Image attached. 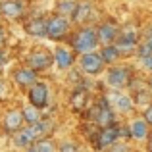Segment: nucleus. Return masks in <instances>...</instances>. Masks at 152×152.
<instances>
[{"mask_svg":"<svg viewBox=\"0 0 152 152\" xmlns=\"http://www.w3.org/2000/svg\"><path fill=\"white\" fill-rule=\"evenodd\" d=\"M87 102H89V94H87V91H85V89H75L73 94H71V98H69L71 110L81 112L83 108L87 106Z\"/></svg>","mask_w":152,"mask_h":152,"instance_id":"nucleus-19","label":"nucleus"},{"mask_svg":"<svg viewBox=\"0 0 152 152\" xmlns=\"http://www.w3.org/2000/svg\"><path fill=\"white\" fill-rule=\"evenodd\" d=\"M146 37H148V39H152V27H150L148 31H146Z\"/></svg>","mask_w":152,"mask_h":152,"instance_id":"nucleus-35","label":"nucleus"},{"mask_svg":"<svg viewBox=\"0 0 152 152\" xmlns=\"http://www.w3.org/2000/svg\"><path fill=\"white\" fill-rule=\"evenodd\" d=\"M81 67L85 73L89 75H96L102 71L104 67V60L100 54H96V52H89V54H83L81 56Z\"/></svg>","mask_w":152,"mask_h":152,"instance_id":"nucleus-7","label":"nucleus"},{"mask_svg":"<svg viewBox=\"0 0 152 152\" xmlns=\"http://www.w3.org/2000/svg\"><path fill=\"white\" fill-rule=\"evenodd\" d=\"M58 150L60 152H79V146L75 142H62Z\"/></svg>","mask_w":152,"mask_h":152,"instance_id":"nucleus-27","label":"nucleus"},{"mask_svg":"<svg viewBox=\"0 0 152 152\" xmlns=\"http://www.w3.org/2000/svg\"><path fill=\"white\" fill-rule=\"evenodd\" d=\"M150 87H152V77H150Z\"/></svg>","mask_w":152,"mask_h":152,"instance_id":"nucleus-38","label":"nucleus"},{"mask_svg":"<svg viewBox=\"0 0 152 152\" xmlns=\"http://www.w3.org/2000/svg\"><path fill=\"white\" fill-rule=\"evenodd\" d=\"M2 62H4V58H2V54H0V66H2Z\"/></svg>","mask_w":152,"mask_h":152,"instance_id":"nucleus-36","label":"nucleus"},{"mask_svg":"<svg viewBox=\"0 0 152 152\" xmlns=\"http://www.w3.org/2000/svg\"><path fill=\"white\" fill-rule=\"evenodd\" d=\"M137 54H139V58H141V60H145V58H148V56H152V52H150V48L146 46V42H145V45H139L137 46Z\"/></svg>","mask_w":152,"mask_h":152,"instance_id":"nucleus-26","label":"nucleus"},{"mask_svg":"<svg viewBox=\"0 0 152 152\" xmlns=\"http://www.w3.org/2000/svg\"><path fill=\"white\" fill-rule=\"evenodd\" d=\"M8 98V89H6V83L4 81H0V102L2 100H6Z\"/></svg>","mask_w":152,"mask_h":152,"instance_id":"nucleus-29","label":"nucleus"},{"mask_svg":"<svg viewBox=\"0 0 152 152\" xmlns=\"http://www.w3.org/2000/svg\"><path fill=\"white\" fill-rule=\"evenodd\" d=\"M2 45H4V29L0 27V46H2Z\"/></svg>","mask_w":152,"mask_h":152,"instance_id":"nucleus-32","label":"nucleus"},{"mask_svg":"<svg viewBox=\"0 0 152 152\" xmlns=\"http://www.w3.org/2000/svg\"><path fill=\"white\" fill-rule=\"evenodd\" d=\"M71 46L81 56L89 54V52H94V48L98 46L96 29H93V27H83V29H79L77 33L73 35V39H71Z\"/></svg>","mask_w":152,"mask_h":152,"instance_id":"nucleus-1","label":"nucleus"},{"mask_svg":"<svg viewBox=\"0 0 152 152\" xmlns=\"http://www.w3.org/2000/svg\"><path fill=\"white\" fill-rule=\"evenodd\" d=\"M108 100L114 102V106L118 108L119 112H123V114H129V112L133 110V100H131L127 94L115 93V94H112V96H108Z\"/></svg>","mask_w":152,"mask_h":152,"instance_id":"nucleus-18","label":"nucleus"},{"mask_svg":"<svg viewBox=\"0 0 152 152\" xmlns=\"http://www.w3.org/2000/svg\"><path fill=\"white\" fill-rule=\"evenodd\" d=\"M94 139H96V148H110V146H114L115 142H118L119 139V129L115 125L112 127H106V129H100V133L94 135Z\"/></svg>","mask_w":152,"mask_h":152,"instance_id":"nucleus-8","label":"nucleus"},{"mask_svg":"<svg viewBox=\"0 0 152 152\" xmlns=\"http://www.w3.org/2000/svg\"><path fill=\"white\" fill-rule=\"evenodd\" d=\"M142 119H145V121L148 123V125H152V104L145 110V118H142Z\"/></svg>","mask_w":152,"mask_h":152,"instance_id":"nucleus-30","label":"nucleus"},{"mask_svg":"<svg viewBox=\"0 0 152 152\" xmlns=\"http://www.w3.org/2000/svg\"><path fill=\"white\" fill-rule=\"evenodd\" d=\"M129 131H131V139L142 141V139H146V135H148V123H146L145 119H135V121L131 123Z\"/></svg>","mask_w":152,"mask_h":152,"instance_id":"nucleus-20","label":"nucleus"},{"mask_svg":"<svg viewBox=\"0 0 152 152\" xmlns=\"http://www.w3.org/2000/svg\"><path fill=\"white\" fill-rule=\"evenodd\" d=\"M114 112H112L110 104H108V98H100L98 100V106L94 108V123H96L100 129H106V127L114 125Z\"/></svg>","mask_w":152,"mask_h":152,"instance_id":"nucleus-4","label":"nucleus"},{"mask_svg":"<svg viewBox=\"0 0 152 152\" xmlns=\"http://www.w3.org/2000/svg\"><path fill=\"white\" fill-rule=\"evenodd\" d=\"M110 152H129L127 145H121V142H115L114 146H110Z\"/></svg>","mask_w":152,"mask_h":152,"instance_id":"nucleus-28","label":"nucleus"},{"mask_svg":"<svg viewBox=\"0 0 152 152\" xmlns=\"http://www.w3.org/2000/svg\"><path fill=\"white\" fill-rule=\"evenodd\" d=\"M33 131H35V135H37V139H46L52 131H54V123H52L50 119H41L37 125H33Z\"/></svg>","mask_w":152,"mask_h":152,"instance_id":"nucleus-22","label":"nucleus"},{"mask_svg":"<svg viewBox=\"0 0 152 152\" xmlns=\"http://www.w3.org/2000/svg\"><path fill=\"white\" fill-rule=\"evenodd\" d=\"M146 46H148L150 52H152V39H148V41H146Z\"/></svg>","mask_w":152,"mask_h":152,"instance_id":"nucleus-33","label":"nucleus"},{"mask_svg":"<svg viewBox=\"0 0 152 152\" xmlns=\"http://www.w3.org/2000/svg\"><path fill=\"white\" fill-rule=\"evenodd\" d=\"M115 48L123 56H129L131 52H137V37H135V33H123L121 37H118Z\"/></svg>","mask_w":152,"mask_h":152,"instance_id":"nucleus-12","label":"nucleus"},{"mask_svg":"<svg viewBox=\"0 0 152 152\" xmlns=\"http://www.w3.org/2000/svg\"><path fill=\"white\" fill-rule=\"evenodd\" d=\"M39 139H37V135H35V131H33V127H23V129H19L18 133H15V137H14V142H15V146H33L35 142H37Z\"/></svg>","mask_w":152,"mask_h":152,"instance_id":"nucleus-14","label":"nucleus"},{"mask_svg":"<svg viewBox=\"0 0 152 152\" xmlns=\"http://www.w3.org/2000/svg\"><path fill=\"white\" fill-rule=\"evenodd\" d=\"M142 64H145V67H146V69H150V71H152V56L145 58V60H142Z\"/></svg>","mask_w":152,"mask_h":152,"instance_id":"nucleus-31","label":"nucleus"},{"mask_svg":"<svg viewBox=\"0 0 152 152\" xmlns=\"http://www.w3.org/2000/svg\"><path fill=\"white\" fill-rule=\"evenodd\" d=\"M27 152H35V150H33V148H29V150H27Z\"/></svg>","mask_w":152,"mask_h":152,"instance_id":"nucleus-37","label":"nucleus"},{"mask_svg":"<svg viewBox=\"0 0 152 152\" xmlns=\"http://www.w3.org/2000/svg\"><path fill=\"white\" fill-rule=\"evenodd\" d=\"M67 31H69V21H67V18H62V15H52L46 23V35L54 41L66 37Z\"/></svg>","mask_w":152,"mask_h":152,"instance_id":"nucleus-6","label":"nucleus"},{"mask_svg":"<svg viewBox=\"0 0 152 152\" xmlns=\"http://www.w3.org/2000/svg\"><path fill=\"white\" fill-rule=\"evenodd\" d=\"M96 33H98V42H102V46H108V45H114V42L118 41L119 31L112 21H106L96 29Z\"/></svg>","mask_w":152,"mask_h":152,"instance_id":"nucleus-10","label":"nucleus"},{"mask_svg":"<svg viewBox=\"0 0 152 152\" xmlns=\"http://www.w3.org/2000/svg\"><path fill=\"white\" fill-rule=\"evenodd\" d=\"M91 18H93V6H91V2H79L75 12H73V15H71V19L75 23H85Z\"/></svg>","mask_w":152,"mask_h":152,"instance_id":"nucleus-16","label":"nucleus"},{"mask_svg":"<svg viewBox=\"0 0 152 152\" xmlns=\"http://www.w3.org/2000/svg\"><path fill=\"white\" fill-rule=\"evenodd\" d=\"M77 4H79V2H75V0H60L58 6H56L58 15H62V18H66V15H73Z\"/></svg>","mask_w":152,"mask_h":152,"instance_id":"nucleus-23","label":"nucleus"},{"mask_svg":"<svg viewBox=\"0 0 152 152\" xmlns=\"http://www.w3.org/2000/svg\"><path fill=\"white\" fill-rule=\"evenodd\" d=\"M54 62H56V66L60 67V69H67V67H71L73 66V54H71L69 50H66V48H56L54 52Z\"/></svg>","mask_w":152,"mask_h":152,"instance_id":"nucleus-17","label":"nucleus"},{"mask_svg":"<svg viewBox=\"0 0 152 152\" xmlns=\"http://www.w3.org/2000/svg\"><path fill=\"white\" fill-rule=\"evenodd\" d=\"M148 152H152V137L148 139Z\"/></svg>","mask_w":152,"mask_h":152,"instance_id":"nucleus-34","label":"nucleus"},{"mask_svg":"<svg viewBox=\"0 0 152 152\" xmlns=\"http://www.w3.org/2000/svg\"><path fill=\"white\" fill-rule=\"evenodd\" d=\"M27 96H29L31 106H35L37 110H42V108L48 104V87H46V83L37 81L33 87H29Z\"/></svg>","mask_w":152,"mask_h":152,"instance_id":"nucleus-5","label":"nucleus"},{"mask_svg":"<svg viewBox=\"0 0 152 152\" xmlns=\"http://www.w3.org/2000/svg\"><path fill=\"white\" fill-rule=\"evenodd\" d=\"M41 110H37L35 106H23L21 108V114H23V119H25V123L29 127H33V125H37L39 121H41V114H39Z\"/></svg>","mask_w":152,"mask_h":152,"instance_id":"nucleus-21","label":"nucleus"},{"mask_svg":"<svg viewBox=\"0 0 152 152\" xmlns=\"http://www.w3.org/2000/svg\"><path fill=\"white\" fill-rule=\"evenodd\" d=\"M54 62V56L50 54L48 50H33L29 56H27V67L33 71H42V69H48Z\"/></svg>","mask_w":152,"mask_h":152,"instance_id":"nucleus-3","label":"nucleus"},{"mask_svg":"<svg viewBox=\"0 0 152 152\" xmlns=\"http://www.w3.org/2000/svg\"><path fill=\"white\" fill-rule=\"evenodd\" d=\"M46 23L48 21L39 15V18H33L31 21L25 23V31L29 35H33V37H45L46 35Z\"/></svg>","mask_w":152,"mask_h":152,"instance_id":"nucleus-15","label":"nucleus"},{"mask_svg":"<svg viewBox=\"0 0 152 152\" xmlns=\"http://www.w3.org/2000/svg\"><path fill=\"white\" fill-rule=\"evenodd\" d=\"M106 79H108V85L115 87V89H123V87H127L131 83L133 75H131V69L127 66H115L108 69Z\"/></svg>","mask_w":152,"mask_h":152,"instance_id":"nucleus-2","label":"nucleus"},{"mask_svg":"<svg viewBox=\"0 0 152 152\" xmlns=\"http://www.w3.org/2000/svg\"><path fill=\"white\" fill-rule=\"evenodd\" d=\"M14 81L19 87H33L37 83V73L29 67H19L14 71Z\"/></svg>","mask_w":152,"mask_h":152,"instance_id":"nucleus-13","label":"nucleus"},{"mask_svg":"<svg viewBox=\"0 0 152 152\" xmlns=\"http://www.w3.org/2000/svg\"><path fill=\"white\" fill-rule=\"evenodd\" d=\"M31 148H33L35 152H56V145H54L52 139L46 137V139H39Z\"/></svg>","mask_w":152,"mask_h":152,"instance_id":"nucleus-25","label":"nucleus"},{"mask_svg":"<svg viewBox=\"0 0 152 152\" xmlns=\"http://www.w3.org/2000/svg\"><path fill=\"white\" fill-rule=\"evenodd\" d=\"M0 15L8 19H18L23 15V6L18 0H2L0 2Z\"/></svg>","mask_w":152,"mask_h":152,"instance_id":"nucleus-11","label":"nucleus"},{"mask_svg":"<svg viewBox=\"0 0 152 152\" xmlns=\"http://www.w3.org/2000/svg\"><path fill=\"white\" fill-rule=\"evenodd\" d=\"M100 56H102L104 64H114V62H115V60H118L121 54H119V50L115 48V45H108V46H102Z\"/></svg>","mask_w":152,"mask_h":152,"instance_id":"nucleus-24","label":"nucleus"},{"mask_svg":"<svg viewBox=\"0 0 152 152\" xmlns=\"http://www.w3.org/2000/svg\"><path fill=\"white\" fill-rule=\"evenodd\" d=\"M23 123H25V119H23V114L21 110H10L6 115H4V129L8 131V133H18L19 129H23Z\"/></svg>","mask_w":152,"mask_h":152,"instance_id":"nucleus-9","label":"nucleus"}]
</instances>
